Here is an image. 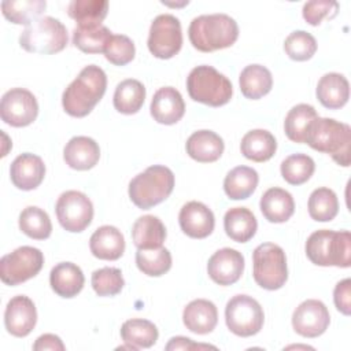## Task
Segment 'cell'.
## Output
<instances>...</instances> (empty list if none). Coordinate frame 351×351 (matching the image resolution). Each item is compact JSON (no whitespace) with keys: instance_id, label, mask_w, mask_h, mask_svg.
<instances>
[{"instance_id":"6da1fadb","label":"cell","mask_w":351,"mask_h":351,"mask_svg":"<svg viewBox=\"0 0 351 351\" xmlns=\"http://www.w3.org/2000/svg\"><path fill=\"white\" fill-rule=\"evenodd\" d=\"M107 88V75L96 64L85 66L62 95L64 111L75 118L88 115L101 100Z\"/></svg>"},{"instance_id":"7a4b0ae2","label":"cell","mask_w":351,"mask_h":351,"mask_svg":"<svg viewBox=\"0 0 351 351\" xmlns=\"http://www.w3.org/2000/svg\"><path fill=\"white\" fill-rule=\"evenodd\" d=\"M304 143L313 149L328 154L340 166H350L351 128L333 118L317 117L307 128Z\"/></svg>"},{"instance_id":"3957f363","label":"cell","mask_w":351,"mask_h":351,"mask_svg":"<svg viewBox=\"0 0 351 351\" xmlns=\"http://www.w3.org/2000/svg\"><path fill=\"white\" fill-rule=\"evenodd\" d=\"M188 36L197 51L213 52L232 47L239 37V26L226 14H206L192 19Z\"/></svg>"},{"instance_id":"277c9868","label":"cell","mask_w":351,"mask_h":351,"mask_svg":"<svg viewBox=\"0 0 351 351\" xmlns=\"http://www.w3.org/2000/svg\"><path fill=\"white\" fill-rule=\"evenodd\" d=\"M304 250L307 258L317 266L350 267L351 265V234L348 230H315L308 236Z\"/></svg>"},{"instance_id":"5b68a950","label":"cell","mask_w":351,"mask_h":351,"mask_svg":"<svg viewBox=\"0 0 351 351\" xmlns=\"http://www.w3.org/2000/svg\"><path fill=\"white\" fill-rule=\"evenodd\" d=\"M174 188L173 171L162 165L147 167L129 182V197L134 206L148 210L166 200Z\"/></svg>"},{"instance_id":"8992f818","label":"cell","mask_w":351,"mask_h":351,"mask_svg":"<svg viewBox=\"0 0 351 351\" xmlns=\"http://www.w3.org/2000/svg\"><path fill=\"white\" fill-rule=\"evenodd\" d=\"M186 89L192 100L210 107L226 104L233 95V86L229 78L207 64L191 70L186 78Z\"/></svg>"},{"instance_id":"52a82bcc","label":"cell","mask_w":351,"mask_h":351,"mask_svg":"<svg viewBox=\"0 0 351 351\" xmlns=\"http://www.w3.org/2000/svg\"><path fill=\"white\" fill-rule=\"evenodd\" d=\"M67 29L53 16H41L27 25L19 36V45L33 53L51 55L67 45Z\"/></svg>"},{"instance_id":"ba28073f","label":"cell","mask_w":351,"mask_h":351,"mask_svg":"<svg viewBox=\"0 0 351 351\" xmlns=\"http://www.w3.org/2000/svg\"><path fill=\"white\" fill-rule=\"evenodd\" d=\"M252 269L255 282L267 291L280 289L288 280L285 252L274 243H262L254 250Z\"/></svg>"},{"instance_id":"9c48e42d","label":"cell","mask_w":351,"mask_h":351,"mask_svg":"<svg viewBox=\"0 0 351 351\" xmlns=\"http://www.w3.org/2000/svg\"><path fill=\"white\" fill-rule=\"evenodd\" d=\"M225 321L228 329L236 336L256 335L265 321L262 306L248 295H236L226 303Z\"/></svg>"},{"instance_id":"30bf717a","label":"cell","mask_w":351,"mask_h":351,"mask_svg":"<svg viewBox=\"0 0 351 351\" xmlns=\"http://www.w3.org/2000/svg\"><path fill=\"white\" fill-rule=\"evenodd\" d=\"M43 265L44 255L38 248L22 245L0 259V278L7 285H18L37 276Z\"/></svg>"},{"instance_id":"8fae6325","label":"cell","mask_w":351,"mask_h":351,"mask_svg":"<svg viewBox=\"0 0 351 351\" xmlns=\"http://www.w3.org/2000/svg\"><path fill=\"white\" fill-rule=\"evenodd\" d=\"M149 52L159 59H170L180 52L182 45V30L180 19L171 14L158 15L149 27Z\"/></svg>"},{"instance_id":"7c38bea8","label":"cell","mask_w":351,"mask_h":351,"mask_svg":"<svg viewBox=\"0 0 351 351\" xmlns=\"http://www.w3.org/2000/svg\"><path fill=\"white\" fill-rule=\"evenodd\" d=\"M55 211L62 228L73 233L86 229L93 218V204L90 199L80 191L63 192L58 197Z\"/></svg>"},{"instance_id":"4fadbf2b","label":"cell","mask_w":351,"mask_h":351,"mask_svg":"<svg viewBox=\"0 0 351 351\" xmlns=\"http://www.w3.org/2000/svg\"><path fill=\"white\" fill-rule=\"evenodd\" d=\"M38 103L34 95L25 88L7 90L0 101L1 119L14 128H23L36 121Z\"/></svg>"},{"instance_id":"5bb4252c","label":"cell","mask_w":351,"mask_h":351,"mask_svg":"<svg viewBox=\"0 0 351 351\" xmlns=\"http://www.w3.org/2000/svg\"><path fill=\"white\" fill-rule=\"evenodd\" d=\"M330 315L328 307L317 299L302 302L292 314V326L303 337H318L329 326Z\"/></svg>"},{"instance_id":"9a60e30c","label":"cell","mask_w":351,"mask_h":351,"mask_svg":"<svg viewBox=\"0 0 351 351\" xmlns=\"http://www.w3.org/2000/svg\"><path fill=\"white\" fill-rule=\"evenodd\" d=\"M244 271V256L233 248H221L215 251L207 263L210 278L218 285H232Z\"/></svg>"},{"instance_id":"2e32d148","label":"cell","mask_w":351,"mask_h":351,"mask_svg":"<svg viewBox=\"0 0 351 351\" xmlns=\"http://www.w3.org/2000/svg\"><path fill=\"white\" fill-rule=\"evenodd\" d=\"M37 310L33 300L25 295L14 296L4 311V325L15 337L27 336L36 326Z\"/></svg>"},{"instance_id":"e0dca14e","label":"cell","mask_w":351,"mask_h":351,"mask_svg":"<svg viewBox=\"0 0 351 351\" xmlns=\"http://www.w3.org/2000/svg\"><path fill=\"white\" fill-rule=\"evenodd\" d=\"M178 222L181 230L186 236L192 239H204L213 233L215 218L206 204L192 200L181 207Z\"/></svg>"},{"instance_id":"ac0fdd59","label":"cell","mask_w":351,"mask_h":351,"mask_svg":"<svg viewBox=\"0 0 351 351\" xmlns=\"http://www.w3.org/2000/svg\"><path fill=\"white\" fill-rule=\"evenodd\" d=\"M45 165L43 159L34 154H21L14 159L10 167L12 184L22 191L36 189L44 180Z\"/></svg>"},{"instance_id":"d6986e66","label":"cell","mask_w":351,"mask_h":351,"mask_svg":"<svg viewBox=\"0 0 351 351\" xmlns=\"http://www.w3.org/2000/svg\"><path fill=\"white\" fill-rule=\"evenodd\" d=\"M149 111L158 123L173 125L184 117L185 103L181 93L176 88L163 86L155 92L151 100Z\"/></svg>"},{"instance_id":"ffe728a7","label":"cell","mask_w":351,"mask_h":351,"mask_svg":"<svg viewBox=\"0 0 351 351\" xmlns=\"http://www.w3.org/2000/svg\"><path fill=\"white\" fill-rule=\"evenodd\" d=\"M66 165L74 170H89L100 158L99 144L88 136H75L69 140L63 149Z\"/></svg>"},{"instance_id":"44dd1931","label":"cell","mask_w":351,"mask_h":351,"mask_svg":"<svg viewBox=\"0 0 351 351\" xmlns=\"http://www.w3.org/2000/svg\"><path fill=\"white\" fill-rule=\"evenodd\" d=\"M186 154L202 163L215 162L221 158L225 144L219 134L213 130H197L189 136L185 144Z\"/></svg>"},{"instance_id":"7402d4cb","label":"cell","mask_w":351,"mask_h":351,"mask_svg":"<svg viewBox=\"0 0 351 351\" xmlns=\"http://www.w3.org/2000/svg\"><path fill=\"white\" fill-rule=\"evenodd\" d=\"M93 256L104 261H117L125 251V239L121 230L111 225L97 228L89 240Z\"/></svg>"},{"instance_id":"603a6c76","label":"cell","mask_w":351,"mask_h":351,"mask_svg":"<svg viewBox=\"0 0 351 351\" xmlns=\"http://www.w3.org/2000/svg\"><path fill=\"white\" fill-rule=\"evenodd\" d=\"M182 321L186 329L191 332L206 335L215 329L218 322V311L213 302L207 299H195L184 308Z\"/></svg>"},{"instance_id":"cb8c5ba5","label":"cell","mask_w":351,"mask_h":351,"mask_svg":"<svg viewBox=\"0 0 351 351\" xmlns=\"http://www.w3.org/2000/svg\"><path fill=\"white\" fill-rule=\"evenodd\" d=\"M82 270L71 262H60L49 273V284L53 292L62 298H74L84 288Z\"/></svg>"},{"instance_id":"d4e9b609","label":"cell","mask_w":351,"mask_h":351,"mask_svg":"<svg viewBox=\"0 0 351 351\" xmlns=\"http://www.w3.org/2000/svg\"><path fill=\"white\" fill-rule=\"evenodd\" d=\"M263 217L273 223L288 221L295 211V202L292 195L282 188H269L259 202Z\"/></svg>"},{"instance_id":"484cf974","label":"cell","mask_w":351,"mask_h":351,"mask_svg":"<svg viewBox=\"0 0 351 351\" xmlns=\"http://www.w3.org/2000/svg\"><path fill=\"white\" fill-rule=\"evenodd\" d=\"M315 93L324 107L336 110L348 101L350 84L343 74L328 73L319 78Z\"/></svg>"},{"instance_id":"4316f807","label":"cell","mask_w":351,"mask_h":351,"mask_svg":"<svg viewBox=\"0 0 351 351\" xmlns=\"http://www.w3.org/2000/svg\"><path fill=\"white\" fill-rule=\"evenodd\" d=\"M132 239L137 250L159 248L166 239V228L158 217L143 215L133 223Z\"/></svg>"},{"instance_id":"83f0119b","label":"cell","mask_w":351,"mask_h":351,"mask_svg":"<svg viewBox=\"0 0 351 351\" xmlns=\"http://www.w3.org/2000/svg\"><path fill=\"white\" fill-rule=\"evenodd\" d=\"M223 228L233 241L247 243L255 236L258 222L247 207H232L225 213Z\"/></svg>"},{"instance_id":"f1b7e54d","label":"cell","mask_w":351,"mask_h":351,"mask_svg":"<svg viewBox=\"0 0 351 351\" xmlns=\"http://www.w3.org/2000/svg\"><path fill=\"white\" fill-rule=\"evenodd\" d=\"M239 84L241 93L247 99L256 100L270 92L273 77L267 67L262 64H248L241 70Z\"/></svg>"},{"instance_id":"f546056e","label":"cell","mask_w":351,"mask_h":351,"mask_svg":"<svg viewBox=\"0 0 351 351\" xmlns=\"http://www.w3.org/2000/svg\"><path fill=\"white\" fill-rule=\"evenodd\" d=\"M240 149L241 154L250 160L266 162L276 154L277 141L269 130L254 129L244 134Z\"/></svg>"},{"instance_id":"4dcf8cb0","label":"cell","mask_w":351,"mask_h":351,"mask_svg":"<svg viewBox=\"0 0 351 351\" xmlns=\"http://www.w3.org/2000/svg\"><path fill=\"white\" fill-rule=\"evenodd\" d=\"M259 176L255 169L248 166H237L232 169L223 180V191L232 200H243L250 197L258 186Z\"/></svg>"},{"instance_id":"1f68e13d","label":"cell","mask_w":351,"mask_h":351,"mask_svg":"<svg viewBox=\"0 0 351 351\" xmlns=\"http://www.w3.org/2000/svg\"><path fill=\"white\" fill-rule=\"evenodd\" d=\"M158 336V328L148 319L132 318L125 321L121 326V337L132 350L152 347Z\"/></svg>"},{"instance_id":"d6a6232c","label":"cell","mask_w":351,"mask_h":351,"mask_svg":"<svg viewBox=\"0 0 351 351\" xmlns=\"http://www.w3.org/2000/svg\"><path fill=\"white\" fill-rule=\"evenodd\" d=\"M145 88L138 80L128 78L121 81L114 92L112 103L117 111L121 114H136L144 104Z\"/></svg>"},{"instance_id":"836d02e7","label":"cell","mask_w":351,"mask_h":351,"mask_svg":"<svg viewBox=\"0 0 351 351\" xmlns=\"http://www.w3.org/2000/svg\"><path fill=\"white\" fill-rule=\"evenodd\" d=\"M107 0H73L67 7L69 15L78 23L77 26L92 27L101 25L107 16Z\"/></svg>"},{"instance_id":"e575fe53","label":"cell","mask_w":351,"mask_h":351,"mask_svg":"<svg viewBox=\"0 0 351 351\" xmlns=\"http://www.w3.org/2000/svg\"><path fill=\"white\" fill-rule=\"evenodd\" d=\"M111 37V30L103 25L92 27L77 26L73 30V44L86 53H104Z\"/></svg>"},{"instance_id":"d590c367","label":"cell","mask_w":351,"mask_h":351,"mask_svg":"<svg viewBox=\"0 0 351 351\" xmlns=\"http://www.w3.org/2000/svg\"><path fill=\"white\" fill-rule=\"evenodd\" d=\"M317 111L310 104H296L293 106L284 121V130L287 137L293 143H304V136L308 125L317 118Z\"/></svg>"},{"instance_id":"8d00e7d4","label":"cell","mask_w":351,"mask_h":351,"mask_svg":"<svg viewBox=\"0 0 351 351\" xmlns=\"http://www.w3.org/2000/svg\"><path fill=\"white\" fill-rule=\"evenodd\" d=\"M45 0H4L1 1L3 15L15 25H30L45 10Z\"/></svg>"},{"instance_id":"74e56055","label":"cell","mask_w":351,"mask_h":351,"mask_svg":"<svg viewBox=\"0 0 351 351\" xmlns=\"http://www.w3.org/2000/svg\"><path fill=\"white\" fill-rule=\"evenodd\" d=\"M19 229L30 239L44 240L51 236L52 223L43 208L29 206L19 214Z\"/></svg>"},{"instance_id":"f35d334b","label":"cell","mask_w":351,"mask_h":351,"mask_svg":"<svg viewBox=\"0 0 351 351\" xmlns=\"http://www.w3.org/2000/svg\"><path fill=\"white\" fill-rule=\"evenodd\" d=\"M339 211V200L336 193L329 188H317L308 197V214L314 221H332Z\"/></svg>"},{"instance_id":"ab89813d","label":"cell","mask_w":351,"mask_h":351,"mask_svg":"<svg viewBox=\"0 0 351 351\" xmlns=\"http://www.w3.org/2000/svg\"><path fill=\"white\" fill-rule=\"evenodd\" d=\"M136 265L144 274L151 277H159L170 270L171 254L165 247L154 250H137Z\"/></svg>"},{"instance_id":"60d3db41","label":"cell","mask_w":351,"mask_h":351,"mask_svg":"<svg viewBox=\"0 0 351 351\" xmlns=\"http://www.w3.org/2000/svg\"><path fill=\"white\" fill-rule=\"evenodd\" d=\"M281 176L291 185L304 184L314 173L315 163L306 154H292L281 162Z\"/></svg>"},{"instance_id":"b9f144b4","label":"cell","mask_w":351,"mask_h":351,"mask_svg":"<svg viewBox=\"0 0 351 351\" xmlns=\"http://www.w3.org/2000/svg\"><path fill=\"white\" fill-rule=\"evenodd\" d=\"M284 51L292 60H308L317 51V41L308 32L295 30L285 38Z\"/></svg>"},{"instance_id":"7bdbcfd3","label":"cell","mask_w":351,"mask_h":351,"mask_svg":"<svg viewBox=\"0 0 351 351\" xmlns=\"http://www.w3.org/2000/svg\"><path fill=\"white\" fill-rule=\"evenodd\" d=\"M90 282L93 291L99 296H115L125 285L122 273L117 267H101L95 270Z\"/></svg>"},{"instance_id":"ee69618b","label":"cell","mask_w":351,"mask_h":351,"mask_svg":"<svg viewBox=\"0 0 351 351\" xmlns=\"http://www.w3.org/2000/svg\"><path fill=\"white\" fill-rule=\"evenodd\" d=\"M134 53V43L125 34H112L104 49L106 59L117 66H125L132 62Z\"/></svg>"},{"instance_id":"f6af8a7d","label":"cell","mask_w":351,"mask_h":351,"mask_svg":"<svg viewBox=\"0 0 351 351\" xmlns=\"http://www.w3.org/2000/svg\"><path fill=\"white\" fill-rule=\"evenodd\" d=\"M337 10H339V4L336 1L311 0L304 3L302 14L307 23L317 26L321 23L324 18H333Z\"/></svg>"},{"instance_id":"bcb514c9","label":"cell","mask_w":351,"mask_h":351,"mask_svg":"<svg viewBox=\"0 0 351 351\" xmlns=\"http://www.w3.org/2000/svg\"><path fill=\"white\" fill-rule=\"evenodd\" d=\"M333 302L336 308L344 314L350 315L351 313V280L344 278L339 281L333 291Z\"/></svg>"},{"instance_id":"7dc6e473","label":"cell","mask_w":351,"mask_h":351,"mask_svg":"<svg viewBox=\"0 0 351 351\" xmlns=\"http://www.w3.org/2000/svg\"><path fill=\"white\" fill-rule=\"evenodd\" d=\"M33 350L34 351H45V350L63 351L64 344L59 336L52 335V333H45V335H41L40 337H37V340L33 344Z\"/></svg>"},{"instance_id":"c3c4849f","label":"cell","mask_w":351,"mask_h":351,"mask_svg":"<svg viewBox=\"0 0 351 351\" xmlns=\"http://www.w3.org/2000/svg\"><path fill=\"white\" fill-rule=\"evenodd\" d=\"M195 348H215V347L207 346V344H196L191 339L184 337V336L171 337L166 346L167 351H170V350H195Z\"/></svg>"}]
</instances>
